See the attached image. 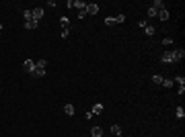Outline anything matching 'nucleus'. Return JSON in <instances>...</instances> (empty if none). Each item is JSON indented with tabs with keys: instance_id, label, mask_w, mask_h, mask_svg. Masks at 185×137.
I'll return each mask as SVG.
<instances>
[{
	"instance_id": "nucleus-1",
	"label": "nucleus",
	"mask_w": 185,
	"mask_h": 137,
	"mask_svg": "<svg viewBox=\"0 0 185 137\" xmlns=\"http://www.w3.org/2000/svg\"><path fill=\"white\" fill-rule=\"evenodd\" d=\"M45 68H47V59H37L31 74H33L35 78H43V76H45Z\"/></svg>"
},
{
	"instance_id": "nucleus-2",
	"label": "nucleus",
	"mask_w": 185,
	"mask_h": 137,
	"mask_svg": "<svg viewBox=\"0 0 185 137\" xmlns=\"http://www.w3.org/2000/svg\"><path fill=\"white\" fill-rule=\"evenodd\" d=\"M161 61L162 64H175V59H173V51H165L161 57Z\"/></svg>"
},
{
	"instance_id": "nucleus-3",
	"label": "nucleus",
	"mask_w": 185,
	"mask_h": 137,
	"mask_svg": "<svg viewBox=\"0 0 185 137\" xmlns=\"http://www.w3.org/2000/svg\"><path fill=\"white\" fill-rule=\"evenodd\" d=\"M183 57H185V49H175V51H173V59H175V64H179Z\"/></svg>"
},
{
	"instance_id": "nucleus-4",
	"label": "nucleus",
	"mask_w": 185,
	"mask_h": 137,
	"mask_svg": "<svg viewBox=\"0 0 185 137\" xmlns=\"http://www.w3.org/2000/svg\"><path fill=\"white\" fill-rule=\"evenodd\" d=\"M97 12H99V4L89 2V4H86V14H97Z\"/></svg>"
},
{
	"instance_id": "nucleus-5",
	"label": "nucleus",
	"mask_w": 185,
	"mask_h": 137,
	"mask_svg": "<svg viewBox=\"0 0 185 137\" xmlns=\"http://www.w3.org/2000/svg\"><path fill=\"white\" fill-rule=\"evenodd\" d=\"M33 68H35V61H33V59H25V64H23V70H25V72H29V74H31V72H33Z\"/></svg>"
},
{
	"instance_id": "nucleus-6",
	"label": "nucleus",
	"mask_w": 185,
	"mask_h": 137,
	"mask_svg": "<svg viewBox=\"0 0 185 137\" xmlns=\"http://www.w3.org/2000/svg\"><path fill=\"white\" fill-rule=\"evenodd\" d=\"M33 21H37V23H39V19H41V16H43V8H39V6H37V8H33Z\"/></svg>"
},
{
	"instance_id": "nucleus-7",
	"label": "nucleus",
	"mask_w": 185,
	"mask_h": 137,
	"mask_svg": "<svg viewBox=\"0 0 185 137\" xmlns=\"http://www.w3.org/2000/svg\"><path fill=\"white\" fill-rule=\"evenodd\" d=\"M91 113H92V115H101V113H103V104H101V103H97V104H92V109H91Z\"/></svg>"
},
{
	"instance_id": "nucleus-8",
	"label": "nucleus",
	"mask_w": 185,
	"mask_h": 137,
	"mask_svg": "<svg viewBox=\"0 0 185 137\" xmlns=\"http://www.w3.org/2000/svg\"><path fill=\"white\" fill-rule=\"evenodd\" d=\"M64 113L68 115V117H72V115L76 113V109H74V104H64Z\"/></svg>"
},
{
	"instance_id": "nucleus-9",
	"label": "nucleus",
	"mask_w": 185,
	"mask_h": 137,
	"mask_svg": "<svg viewBox=\"0 0 185 137\" xmlns=\"http://www.w3.org/2000/svg\"><path fill=\"white\" fill-rule=\"evenodd\" d=\"M86 4H89V2H82V0H74V6H72V8H78V10H84V8H86Z\"/></svg>"
},
{
	"instance_id": "nucleus-10",
	"label": "nucleus",
	"mask_w": 185,
	"mask_h": 137,
	"mask_svg": "<svg viewBox=\"0 0 185 137\" xmlns=\"http://www.w3.org/2000/svg\"><path fill=\"white\" fill-rule=\"evenodd\" d=\"M91 135L92 137H103V129H101V127H92V129H91Z\"/></svg>"
},
{
	"instance_id": "nucleus-11",
	"label": "nucleus",
	"mask_w": 185,
	"mask_h": 137,
	"mask_svg": "<svg viewBox=\"0 0 185 137\" xmlns=\"http://www.w3.org/2000/svg\"><path fill=\"white\" fill-rule=\"evenodd\" d=\"M150 6H152V8H156V10H162V8H165V2H162V0H154Z\"/></svg>"
},
{
	"instance_id": "nucleus-12",
	"label": "nucleus",
	"mask_w": 185,
	"mask_h": 137,
	"mask_svg": "<svg viewBox=\"0 0 185 137\" xmlns=\"http://www.w3.org/2000/svg\"><path fill=\"white\" fill-rule=\"evenodd\" d=\"M175 117H177V119H183L185 117V109L183 106H177V109H175Z\"/></svg>"
},
{
	"instance_id": "nucleus-13",
	"label": "nucleus",
	"mask_w": 185,
	"mask_h": 137,
	"mask_svg": "<svg viewBox=\"0 0 185 137\" xmlns=\"http://www.w3.org/2000/svg\"><path fill=\"white\" fill-rule=\"evenodd\" d=\"M158 19H161L162 23H165V21L169 19V10H167V8H162V10H158Z\"/></svg>"
},
{
	"instance_id": "nucleus-14",
	"label": "nucleus",
	"mask_w": 185,
	"mask_h": 137,
	"mask_svg": "<svg viewBox=\"0 0 185 137\" xmlns=\"http://www.w3.org/2000/svg\"><path fill=\"white\" fill-rule=\"evenodd\" d=\"M60 25H62V29H70V19L68 16H62V19H60Z\"/></svg>"
},
{
	"instance_id": "nucleus-15",
	"label": "nucleus",
	"mask_w": 185,
	"mask_h": 137,
	"mask_svg": "<svg viewBox=\"0 0 185 137\" xmlns=\"http://www.w3.org/2000/svg\"><path fill=\"white\" fill-rule=\"evenodd\" d=\"M23 19H25V23L33 21V12H31V10H23Z\"/></svg>"
},
{
	"instance_id": "nucleus-16",
	"label": "nucleus",
	"mask_w": 185,
	"mask_h": 137,
	"mask_svg": "<svg viewBox=\"0 0 185 137\" xmlns=\"http://www.w3.org/2000/svg\"><path fill=\"white\" fill-rule=\"evenodd\" d=\"M144 33L148 35V37H152V35L156 33V29H154V27H152V25H146V29H144Z\"/></svg>"
},
{
	"instance_id": "nucleus-17",
	"label": "nucleus",
	"mask_w": 185,
	"mask_h": 137,
	"mask_svg": "<svg viewBox=\"0 0 185 137\" xmlns=\"http://www.w3.org/2000/svg\"><path fill=\"white\" fill-rule=\"evenodd\" d=\"M111 133H113V135H121V127L119 125H111Z\"/></svg>"
},
{
	"instance_id": "nucleus-18",
	"label": "nucleus",
	"mask_w": 185,
	"mask_h": 137,
	"mask_svg": "<svg viewBox=\"0 0 185 137\" xmlns=\"http://www.w3.org/2000/svg\"><path fill=\"white\" fill-rule=\"evenodd\" d=\"M148 16H150V19L158 16V10H156V8H152V6H148Z\"/></svg>"
},
{
	"instance_id": "nucleus-19",
	"label": "nucleus",
	"mask_w": 185,
	"mask_h": 137,
	"mask_svg": "<svg viewBox=\"0 0 185 137\" xmlns=\"http://www.w3.org/2000/svg\"><path fill=\"white\" fill-rule=\"evenodd\" d=\"M37 21H29V23H25V29H37Z\"/></svg>"
},
{
	"instance_id": "nucleus-20",
	"label": "nucleus",
	"mask_w": 185,
	"mask_h": 137,
	"mask_svg": "<svg viewBox=\"0 0 185 137\" xmlns=\"http://www.w3.org/2000/svg\"><path fill=\"white\" fill-rule=\"evenodd\" d=\"M113 21H115V25L124 23V21H126V14H117V16H115V19H113Z\"/></svg>"
},
{
	"instance_id": "nucleus-21",
	"label": "nucleus",
	"mask_w": 185,
	"mask_h": 137,
	"mask_svg": "<svg viewBox=\"0 0 185 137\" xmlns=\"http://www.w3.org/2000/svg\"><path fill=\"white\" fill-rule=\"evenodd\" d=\"M173 82H177L179 86H185V78H183V76H177V78H175Z\"/></svg>"
},
{
	"instance_id": "nucleus-22",
	"label": "nucleus",
	"mask_w": 185,
	"mask_h": 137,
	"mask_svg": "<svg viewBox=\"0 0 185 137\" xmlns=\"http://www.w3.org/2000/svg\"><path fill=\"white\" fill-rule=\"evenodd\" d=\"M173 84H175L173 80H165V78H162V86H165V88H171Z\"/></svg>"
},
{
	"instance_id": "nucleus-23",
	"label": "nucleus",
	"mask_w": 185,
	"mask_h": 137,
	"mask_svg": "<svg viewBox=\"0 0 185 137\" xmlns=\"http://www.w3.org/2000/svg\"><path fill=\"white\" fill-rule=\"evenodd\" d=\"M152 84H162V76H152Z\"/></svg>"
},
{
	"instance_id": "nucleus-24",
	"label": "nucleus",
	"mask_w": 185,
	"mask_h": 137,
	"mask_svg": "<svg viewBox=\"0 0 185 137\" xmlns=\"http://www.w3.org/2000/svg\"><path fill=\"white\" fill-rule=\"evenodd\" d=\"M162 45H173V39H171V37H165V39H162Z\"/></svg>"
},
{
	"instance_id": "nucleus-25",
	"label": "nucleus",
	"mask_w": 185,
	"mask_h": 137,
	"mask_svg": "<svg viewBox=\"0 0 185 137\" xmlns=\"http://www.w3.org/2000/svg\"><path fill=\"white\" fill-rule=\"evenodd\" d=\"M105 25H109V27H111V25H115V21H113V16H107V19H105Z\"/></svg>"
},
{
	"instance_id": "nucleus-26",
	"label": "nucleus",
	"mask_w": 185,
	"mask_h": 137,
	"mask_svg": "<svg viewBox=\"0 0 185 137\" xmlns=\"http://www.w3.org/2000/svg\"><path fill=\"white\" fill-rule=\"evenodd\" d=\"M70 35V29H62V39H68Z\"/></svg>"
},
{
	"instance_id": "nucleus-27",
	"label": "nucleus",
	"mask_w": 185,
	"mask_h": 137,
	"mask_svg": "<svg viewBox=\"0 0 185 137\" xmlns=\"http://www.w3.org/2000/svg\"><path fill=\"white\" fill-rule=\"evenodd\" d=\"M84 16H86V8H84V10H78V19H80V21L84 19Z\"/></svg>"
},
{
	"instance_id": "nucleus-28",
	"label": "nucleus",
	"mask_w": 185,
	"mask_h": 137,
	"mask_svg": "<svg viewBox=\"0 0 185 137\" xmlns=\"http://www.w3.org/2000/svg\"><path fill=\"white\" fill-rule=\"evenodd\" d=\"M0 31H2V23H0Z\"/></svg>"
},
{
	"instance_id": "nucleus-29",
	"label": "nucleus",
	"mask_w": 185,
	"mask_h": 137,
	"mask_svg": "<svg viewBox=\"0 0 185 137\" xmlns=\"http://www.w3.org/2000/svg\"><path fill=\"white\" fill-rule=\"evenodd\" d=\"M115 137H121V135H115Z\"/></svg>"
}]
</instances>
